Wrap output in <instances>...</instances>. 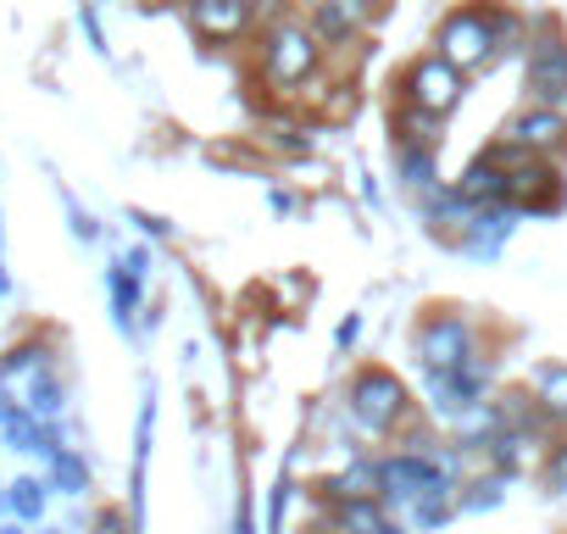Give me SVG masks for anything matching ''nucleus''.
<instances>
[{"instance_id": "obj_1", "label": "nucleus", "mask_w": 567, "mask_h": 534, "mask_svg": "<svg viewBox=\"0 0 567 534\" xmlns=\"http://www.w3.org/2000/svg\"><path fill=\"white\" fill-rule=\"evenodd\" d=\"M323 68H329V51L323 40L312 34L307 18H290L278 12L267 29H261V45H256V79L272 101H301L323 84Z\"/></svg>"}, {"instance_id": "obj_2", "label": "nucleus", "mask_w": 567, "mask_h": 534, "mask_svg": "<svg viewBox=\"0 0 567 534\" xmlns=\"http://www.w3.org/2000/svg\"><path fill=\"white\" fill-rule=\"evenodd\" d=\"M346 412H351V423H357L362 434L390 440V434H401V429L412 423L417 401H412V384H406L395 368L368 362V368H357L351 384H346Z\"/></svg>"}, {"instance_id": "obj_3", "label": "nucleus", "mask_w": 567, "mask_h": 534, "mask_svg": "<svg viewBox=\"0 0 567 534\" xmlns=\"http://www.w3.org/2000/svg\"><path fill=\"white\" fill-rule=\"evenodd\" d=\"M412 357H417L423 373H456V368H467V362L484 357V335H478V324L467 312L434 307L412 329Z\"/></svg>"}, {"instance_id": "obj_4", "label": "nucleus", "mask_w": 567, "mask_h": 534, "mask_svg": "<svg viewBox=\"0 0 567 534\" xmlns=\"http://www.w3.org/2000/svg\"><path fill=\"white\" fill-rule=\"evenodd\" d=\"M434 51L456 68V73H489L495 57V23H489V0H462L451 7L434 29Z\"/></svg>"}, {"instance_id": "obj_5", "label": "nucleus", "mask_w": 567, "mask_h": 534, "mask_svg": "<svg viewBox=\"0 0 567 534\" xmlns=\"http://www.w3.org/2000/svg\"><path fill=\"white\" fill-rule=\"evenodd\" d=\"M523 106H550L567 112V34L556 18H539L528 29L523 51Z\"/></svg>"}, {"instance_id": "obj_6", "label": "nucleus", "mask_w": 567, "mask_h": 534, "mask_svg": "<svg viewBox=\"0 0 567 534\" xmlns=\"http://www.w3.org/2000/svg\"><path fill=\"white\" fill-rule=\"evenodd\" d=\"M445 479H456V473L434 456V445H406V451L379 456V501L395 506V512H412V506H417L429 490H440Z\"/></svg>"}, {"instance_id": "obj_7", "label": "nucleus", "mask_w": 567, "mask_h": 534, "mask_svg": "<svg viewBox=\"0 0 567 534\" xmlns=\"http://www.w3.org/2000/svg\"><path fill=\"white\" fill-rule=\"evenodd\" d=\"M462 95H467V73H456L440 51L406 62L401 79H395V101L401 106H417V112H434V117H451L462 106Z\"/></svg>"}, {"instance_id": "obj_8", "label": "nucleus", "mask_w": 567, "mask_h": 534, "mask_svg": "<svg viewBox=\"0 0 567 534\" xmlns=\"http://www.w3.org/2000/svg\"><path fill=\"white\" fill-rule=\"evenodd\" d=\"M178 12L189 23L195 40L206 45H239L256 34V18H261V0H178Z\"/></svg>"}, {"instance_id": "obj_9", "label": "nucleus", "mask_w": 567, "mask_h": 534, "mask_svg": "<svg viewBox=\"0 0 567 534\" xmlns=\"http://www.w3.org/2000/svg\"><path fill=\"white\" fill-rule=\"evenodd\" d=\"M506 140H517L534 162H561L567 156V112H550V106H523L506 129Z\"/></svg>"}, {"instance_id": "obj_10", "label": "nucleus", "mask_w": 567, "mask_h": 534, "mask_svg": "<svg viewBox=\"0 0 567 534\" xmlns=\"http://www.w3.org/2000/svg\"><path fill=\"white\" fill-rule=\"evenodd\" d=\"M567 201V184L556 173V162H523L506 184V206H517L523 217H539V212H561Z\"/></svg>"}, {"instance_id": "obj_11", "label": "nucleus", "mask_w": 567, "mask_h": 534, "mask_svg": "<svg viewBox=\"0 0 567 534\" xmlns=\"http://www.w3.org/2000/svg\"><path fill=\"white\" fill-rule=\"evenodd\" d=\"M517 223H523L517 206H478V212L467 217V228L456 234V250L473 256V261H495V256L506 250V239L517 234Z\"/></svg>"}, {"instance_id": "obj_12", "label": "nucleus", "mask_w": 567, "mask_h": 534, "mask_svg": "<svg viewBox=\"0 0 567 534\" xmlns=\"http://www.w3.org/2000/svg\"><path fill=\"white\" fill-rule=\"evenodd\" d=\"M451 184H456V189H462V201L478 212V206H506V184H512V173H506V167H495V162L478 151V156L451 178Z\"/></svg>"}, {"instance_id": "obj_13", "label": "nucleus", "mask_w": 567, "mask_h": 534, "mask_svg": "<svg viewBox=\"0 0 567 534\" xmlns=\"http://www.w3.org/2000/svg\"><path fill=\"white\" fill-rule=\"evenodd\" d=\"M307 23H312V34L323 40V51L334 57V51H357L362 45V23L351 18V12H340L334 0H307Z\"/></svg>"}, {"instance_id": "obj_14", "label": "nucleus", "mask_w": 567, "mask_h": 534, "mask_svg": "<svg viewBox=\"0 0 567 534\" xmlns=\"http://www.w3.org/2000/svg\"><path fill=\"white\" fill-rule=\"evenodd\" d=\"M323 501L346 506V501H362V495H379V456H351L340 473H329L323 484Z\"/></svg>"}, {"instance_id": "obj_15", "label": "nucleus", "mask_w": 567, "mask_h": 534, "mask_svg": "<svg viewBox=\"0 0 567 534\" xmlns=\"http://www.w3.org/2000/svg\"><path fill=\"white\" fill-rule=\"evenodd\" d=\"M417 206H423V217L434 223V228H445L451 239L467 228V217H473V206L462 201V189L456 184H434V189H423L417 195Z\"/></svg>"}, {"instance_id": "obj_16", "label": "nucleus", "mask_w": 567, "mask_h": 534, "mask_svg": "<svg viewBox=\"0 0 567 534\" xmlns=\"http://www.w3.org/2000/svg\"><path fill=\"white\" fill-rule=\"evenodd\" d=\"M390 134H395V145H429V151H440V140H445V117H434V112H417V106H401V101H395Z\"/></svg>"}, {"instance_id": "obj_17", "label": "nucleus", "mask_w": 567, "mask_h": 534, "mask_svg": "<svg viewBox=\"0 0 567 534\" xmlns=\"http://www.w3.org/2000/svg\"><path fill=\"white\" fill-rule=\"evenodd\" d=\"M390 506L379 495H362V501H346L334 506V534H390Z\"/></svg>"}, {"instance_id": "obj_18", "label": "nucleus", "mask_w": 567, "mask_h": 534, "mask_svg": "<svg viewBox=\"0 0 567 534\" xmlns=\"http://www.w3.org/2000/svg\"><path fill=\"white\" fill-rule=\"evenodd\" d=\"M528 396H534V407H539L556 429H567V362H545V368L534 373Z\"/></svg>"}, {"instance_id": "obj_19", "label": "nucleus", "mask_w": 567, "mask_h": 534, "mask_svg": "<svg viewBox=\"0 0 567 534\" xmlns=\"http://www.w3.org/2000/svg\"><path fill=\"white\" fill-rule=\"evenodd\" d=\"M395 178H401L412 195L434 189V184H440V151H429V145H395Z\"/></svg>"}, {"instance_id": "obj_20", "label": "nucleus", "mask_w": 567, "mask_h": 534, "mask_svg": "<svg viewBox=\"0 0 567 534\" xmlns=\"http://www.w3.org/2000/svg\"><path fill=\"white\" fill-rule=\"evenodd\" d=\"M489 23H495V57L506 62V57H517L523 62V51H528V18L523 12H512V7H501V0H489Z\"/></svg>"}, {"instance_id": "obj_21", "label": "nucleus", "mask_w": 567, "mask_h": 534, "mask_svg": "<svg viewBox=\"0 0 567 534\" xmlns=\"http://www.w3.org/2000/svg\"><path fill=\"white\" fill-rule=\"evenodd\" d=\"M140 285H145V279H134L123 261L106 274V290H112V318H117V329H123V335L134 329V312H140V301H145V296H140Z\"/></svg>"}, {"instance_id": "obj_22", "label": "nucleus", "mask_w": 567, "mask_h": 534, "mask_svg": "<svg viewBox=\"0 0 567 534\" xmlns=\"http://www.w3.org/2000/svg\"><path fill=\"white\" fill-rule=\"evenodd\" d=\"M501 501H506V473H478V479H462L456 512H495Z\"/></svg>"}, {"instance_id": "obj_23", "label": "nucleus", "mask_w": 567, "mask_h": 534, "mask_svg": "<svg viewBox=\"0 0 567 534\" xmlns=\"http://www.w3.org/2000/svg\"><path fill=\"white\" fill-rule=\"evenodd\" d=\"M45 501H51V490H45L40 479H18L7 495H0V506H7L18 523H40V517H45Z\"/></svg>"}, {"instance_id": "obj_24", "label": "nucleus", "mask_w": 567, "mask_h": 534, "mask_svg": "<svg viewBox=\"0 0 567 534\" xmlns=\"http://www.w3.org/2000/svg\"><path fill=\"white\" fill-rule=\"evenodd\" d=\"M51 484H56L62 495H84V490H90V462L62 445V451L51 456Z\"/></svg>"}, {"instance_id": "obj_25", "label": "nucleus", "mask_w": 567, "mask_h": 534, "mask_svg": "<svg viewBox=\"0 0 567 534\" xmlns=\"http://www.w3.org/2000/svg\"><path fill=\"white\" fill-rule=\"evenodd\" d=\"M68 407V390H62V379L56 373H40L34 384H29V412L40 418V423H56V412Z\"/></svg>"}, {"instance_id": "obj_26", "label": "nucleus", "mask_w": 567, "mask_h": 534, "mask_svg": "<svg viewBox=\"0 0 567 534\" xmlns=\"http://www.w3.org/2000/svg\"><path fill=\"white\" fill-rule=\"evenodd\" d=\"M40 373H51V357L40 351V346H23V351H12L7 357V368H0V379H40Z\"/></svg>"}, {"instance_id": "obj_27", "label": "nucleus", "mask_w": 567, "mask_h": 534, "mask_svg": "<svg viewBox=\"0 0 567 534\" xmlns=\"http://www.w3.org/2000/svg\"><path fill=\"white\" fill-rule=\"evenodd\" d=\"M545 490L550 495H567V440L545 445Z\"/></svg>"}, {"instance_id": "obj_28", "label": "nucleus", "mask_w": 567, "mask_h": 534, "mask_svg": "<svg viewBox=\"0 0 567 534\" xmlns=\"http://www.w3.org/2000/svg\"><path fill=\"white\" fill-rule=\"evenodd\" d=\"M290 490H296V484H290V473H284V479L272 484V506H267V528H272V534L284 528V512H290Z\"/></svg>"}, {"instance_id": "obj_29", "label": "nucleus", "mask_w": 567, "mask_h": 534, "mask_svg": "<svg viewBox=\"0 0 567 534\" xmlns=\"http://www.w3.org/2000/svg\"><path fill=\"white\" fill-rule=\"evenodd\" d=\"M334 7H340V12H351L362 29H373V23H379V12H384V0H334Z\"/></svg>"}, {"instance_id": "obj_30", "label": "nucleus", "mask_w": 567, "mask_h": 534, "mask_svg": "<svg viewBox=\"0 0 567 534\" xmlns=\"http://www.w3.org/2000/svg\"><path fill=\"white\" fill-rule=\"evenodd\" d=\"M357 340H362V312L340 318V329H334V351H357Z\"/></svg>"}, {"instance_id": "obj_31", "label": "nucleus", "mask_w": 567, "mask_h": 534, "mask_svg": "<svg viewBox=\"0 0 567 534\" xmlns=\"http://www.w3.org/2000/svg\"><path fill=\"white\" fill-rule=\"evenodd\" d=\"M68 217H73V234H79V239H84V245H90V239H101V223H95V217H90V212H79V206H73V201H68Z\"/></svg>"}, {"instance_id": "obj_32", "label": "nucleus", "mask_w": 567, "mask_h": 534, "mask_svg": "<svg viewBox=\"0 0 567 534\" xmlns=\"http://www.w3.org/2000/svg\"><path fill=\"white\" fill-rule=\"evenodd\" d=\"M123 267H128L134 279H145V274H151V250H145V245H134V250L123 256Z\"/></svg>"}, {"instance_id": "obj_33", "label": "nucleus", "mask_w": 567, "mask_h": 534, "mask_svg": "<svg viewBox=\"0 0 567 534\" xmlns=\"http://www.w3.org/2000/svg\"><path fill=\"white\" fill-rule=\"evenodd\" d=\"M23 407H12V396H7V384H0V423H12Z\"/></svg>"}, {"instance_id": "obj_34", "label": "nucleus", "mask_w": 567, "mask_h": 534, "mask_svg": "<svg viewBox=\"0 0 567 534\" xmlns=\"http://www.w3.org/2000/svg\"><path fill=\"white\" fill-rule=\"evenodd\" d=\"M140 228H145V234H156V239H162V234H173V223H162V217H140Z\"/></svg>"}, {"instance_id": "obj_35", "label": "nucleus", "mask_w": 567, "mask_h": 534, "mask_svg": "<svg viewBox=\"0 0 567 534\" xmlns=\"http://www.w3.org/2000/svg\"><path fill=\"white\" fill-rule=\"evenodd\" d=\"M101 534H128V523H123L117 512H106V517H101Z\"/></svg>"}, {"instance_id": "obj_36", "label": "nucleus", "mask_w": 567, "mask_h": 534, "mask_svg": "<svg viewBox=\"0 0 567 534\" xmlns=\"http://www.w3.org/2000/svg\"><path fill=\"white\" fill-rule=\"evenodd\" d=\"M234 534H256V528H250V512H245V506H239V517H234Z\"/></svg>"}, {"instance_id": "obj_37", "label": "nucleus", "mask_w": 567, "mask_h": 534, "mask_svg": "<svg viewBox=\"0 0 567 534\" xmlns=\"http://www.w3.org/2000/svg\"><path fill=\"white\" fill-rule=\"evenodd\" d=\"M0 296H12V279H7V261H0Z\"/></svg>"}, {"instance_id": "obj_38", "label": "nucleus", "mask_w": 567, "mask_h": 534, "mask_svg": "<svg viewBox=\"0 0 567 534\" xmlns=\"http://www.w3.org/2000/svg\"><path fill=\"white\" fill-rule=\"evenodd\" d=\"M0 534H23V523H7V528H0Z\"/></svg>"}, {"instance_id": "obj_39", "label": "nucleus", "mask_w": 567, "mask_h": 534, "mask_svg": "<svg viewBox=\"0 0 567 534\" xmlns=\"http://www.w3.org/2000/svg\"><path fill=\"white\" fill-rule=\"evenodd\" d=\"M40 534H62V528H40Z\"/></svg>"}, {"instance_id": "obj_40", "label": "nucleus", "mask_w": 567, "mask_h": 534, "mask_svg": "<svg viewBox=\"0 0 567 534\" xmlns=\"http://www.w3.org/2000/svg\"><path fill=\"white\" fill-rule=\"evenodd\" d=\"M390 534H401V523H395V528H390Z\"/></svg>"}]
</instances>
